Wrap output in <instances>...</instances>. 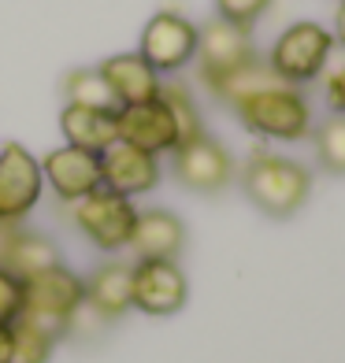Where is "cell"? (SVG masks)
<instances>
[{
    "mask_svg": "<svg viewBox=\"0 0 345 363\" xmlns=\"http://www.w3.org/2000/svg\"><path fill=\"white\" fill-rule=\"evenodd\" d=\"M0 363H11V334H8V326H0Z\"/></svg>",
    "mask_w": 345,
    "mask_h": 363,
    "instance_id": "29",
    "label": "cell"
},
{
    "mask_svg": "<svg viewBox=\"0 0 345 363\" xmlns=\"http://www.w3.org/2000/svg\"><path fill=\"white\" fill-rule=\"evenodd\" d=\"M56 263H60V249H56L53 238L34 234V230H15L0 267H8L15 278H30V274H41L48 267H56Z\"/></svg>",
    "mask_w": 345,
    "mask_h": 363,
    "instance_id": "18",
    "label": "cell"
},
{
    "mask_svg": "<svg viewBox=\"0 0 345 363\" xmlns=\"http://www.w3.org/2000/svg\"><path fill=\"white\" fill-rule=\"evenodd\" d=\"M8 334H11V363H48L56 349V334L45 330L41 323L34 319H11L8 323Z\"/></svg>",
    "mask_w": 345,
    "mask_h": 363,
    "instance_id": "20",
    "label": "cell"
},
{
    "mask_svg": "<svg viewBox=\"0 0 345 363\" xmlns=\"http://www.w3.org/2000/svg\"><path fill=\"white\" fill-rule=\"evenodd\" d=\"M23 311V278H15L8 267H0V326L19 319Z\"/></svg>",
    "mask_w": 345,
    "mask_h": 363,
    "instance_id": "26",
    "label": "cell"
},
{
    "mask_svg": "<svg viewBox=\"0 0 345 363\" xmlns=\"http://www.w3.org/2000/svg\"><path fill=\"white\" fill-rule=\"evenodd\" d=\"M334 52V34L319 23H293L275 38L268 52V67L286 86H308L327 71V60Z\"/></svg>",
    "mask_w": 345,
    "mask_h": 363,
    "instance_id": "3",
    "label": "cell"
},
{
    "mask_svg": "<svg viewBox=\"0 0 345 363\" xmlns=\"http://www.w3.org/2000/svg\"><path fill=\"white\" fill-rule=\"evenodd\" d=\"M275 71L268 67V60H249L245 67H238V71H230V74H223V78H216L212 82V96H216L219 104H226V108H234L241 96H249V93H256V89H264V86H275Z\"/></svg>",
    "mask_w": 345,
    "mask_h": 363,
    "instance_id": "19",
    "label": "cell"
},
{
    "mask_svg": "<svg viewBox=\"0 0 345 363\" xmlns=\"http://www.w3.org/2000/svg\"><path fill=\"white\" fill-rule=\"evenodd\" d=\"M60 130H63V141H67V145L86 148V152H97V156H101L108 145L119 141V123H115V111H101V108L63 104Z\"/></svg>",
    "mask_w": 345,
    "mask_h": 363,
    "instance_id": "17",
    "label": "cell"
},
{
    "mask_svg": "<svg viewBox=\"0 0 345 363\" xmlns=\"http://www.w3.org/2000/svg\"><path fill=\"white\" fill-rule=\"evenodd\" d=\"M115 123H119V141L134 145V148H145L153 156H163V152H175L178 145V130H175V119L171 111L163 108V101H145V104H126L115 111Z\"/></svg>",
    "mask_w": 345,
    "mask_h": 363,
    "instance_id": "13",
    "label": "cell"
},
{
    "mask_svg": "<svg viewBox=\"0 0 345 363\" xmlns=\"http://www.w3.org/2000/svg\"><path fill=\"white\" fill-rule=\"evenodd\" d=\"M334 41L345 48V0L338 4V15H334Z\"/></svg>",
    "mask_w": 345,
    "mask_h": 363,
    "instance_id": "28",
    "label": "cell"
},
{
    "mask_svg": "<svg viewBox=\"0 0 345 363\" xmlns=\"http://www.w3.org/2000/svg\"><path fill=\"white\" fill-rule=\"evenodd\" d=\"M86 301V282L67 271L63 263L48 267L41 274L23 278V311L19 315L41 323L45 330H53L56 337H63V323L71 319V311Z\"/></svg>",
    "mask_w": 345,
    "mask_h": 363,
    "instance_id": "4",
    "label": "cell"
},
{
    "mask_svg": "<svg viewBox=\"0 0 345 363\" xmlns=\"http://www.w3.org/2000/svg\"><path fill=\"white\" fill-rule=\"evenodd\" d=\"M271 8V0H216V15L241 30H253L256 19Z\"/></svg>",
    "mask_w": 345,
    "mask_h": 363,
    "instance_id": "25",
    "label": "cell"
},
{
    "mask_svg": "<svg viewBox=\"0 0 345 363\" xmlns=\"http://www.w3.org/2000/svg\"><path fill=\"white\" fill-rule=\"evenodd\" d=\"M193 48H197V26L182 11L163 8L145 23L138 56L149 63L156 74H163V71H182L193 60Z\"/></svg>",
    "mask_w": 345,
    "mask_h": 363,
    "instance_id": "8",
    "label": "cell"
},
{
    "mask_svg": "<svg viewBox=\"0 0 345 363\" xmlns=\"http://www.w3.org/2000/svg\"><path fill=\"white\" fill-rule=\"evenodd\" d=\"M45 193L41 160L26 145L8 141L0 148V223H23Z\"/></svg>",
    "mask_w": 345,
    "mask_h": 363,
    "instance_id": "6",
    "label": "cell"
},
{
    "mask_svg": "<svg viewBox=\"0 0 345 363\" xmlns=\"http://www.w3.org/2000/svg\"><path fill=\"white\" fill-rule=\"evenodd\" d=\"M160 101H163V108L171 111V119H175L178 145H186V141H193V138L204 134L201 111H197V104H193V96H190L186 86H178V82H163V86H160ZM178 145H175V148H178Z\"/></svg>",
    "mask_w": 345,
    "mask_h": 363,
    "instance_id": "22",
    "label": "cell"
},
{
    "mask_svg": "<svg viewBox=\"0 0 345 363\" xmlns=\"http://www.w3.org/2000/svg\"><path fill=\"white\" fill-rule=\"evenodd\" d=\"M97 71L104 74L108 89L115 93V101H119V108L156 101L160 86H163L160 74H156L138 52H115V56H108V60L97 63Z\"/></svg>",
    "mask_w": 345,
    "mask_h": 363,
    "instance_id": "15",
    "label": "cell"
},
{
    "mask_svg": "<svg viewBox=\"0 0 345 363\" xmlns=\"http://www.w3.org/2000/svg\"><path fill=\"white\" fill-rule=\"evenodd\" d=\"M41 178L63 204H75L86 193L101 189V156L75 145H60L41 160Z\"/></svg>",
    "mask_w": 345,
    "mask_h": 363,
    "instance_id": "11",
    "label": "cell"
},
{
    "mask_svg": "<svg viewBox=\"0 0 345 363\" xmlns=\"http://www.w3.org/2000/svg\"><path fill=\"white\" fill-rule=\"evenodd\" d=\"M230 111H238L245 130H253L260 138L305 141L312 134V108L305 101V93L297 86H286V82H275V86L241 96Z\"/></svg>",
    "mask_w": 345,
    "mask_h": 363,
    "instance_id": "2",
    "label": "cell"
},
{
    "mask_svg": "<svg viewBox=\"0 0 345 363\" xmlns=\"http://www.w3.org/2000/svg\"><path fill=\"white\" fill-rule=\"evenodd\" d=\"M160 182V156L134 148L126 141H115L101 152V186L123 196H141L156 189Z\"/></svg>",
    "mask_w": 345,
    "mask_h": 363,
    "instance_id": "12",
    "label": "cell"
},
{
    "mask_svg": "<svg viewBox=\"0 0 345 363\" xmlns=\"http://www.w3.org/2000/svg\"><path fill=\"white\" fill-rule=\"evenodd\" d=\"M111 326L108 315H101L89 301H82L75 311H71V319L63 323V337H78V341H93V337H101L104 330Z\"/></svg>",
    "mask_w": 345,
    "mask_h": 363,
    "instance_id": "24",
    "label": "cell"
},
{
    "mask_svg": "<svg viewBox=\"0 0 345 363\" xmlns=\"http://www.w3.org/2000/svg\"><path fill=\"white\" fill-rule=\"evenodd\" d=\"M245 196L271 219H290L305 208L312 193V171L290 156H275L268 148H256L241 171Z\"/></svg>",
    "mask_w": 345,
    "mask_h": 363,
    "instance_id": "1",
    "label": "cell"
},
{
    "mask_svg": "<svg viewBox=\"0 0 345 363\" xmlns=\"http://www.w3.org/2000/svg\"><path fill=\"white\" fill-rule=\"evenodd\" d=\"M171 160H175V178L193 193H219L234 178V156L226 152V145H219L208 134L178 145Z\"/></svg>",
    "mask_w": 345,
    "mask_h": 363,
    "instance_id": "10",
    "label": "cell"
},
{
    "mask_svg": "<svg viewBox=\"0 0 345 363\" xmlns=\"http://www.w3.org/2000/svg\"><path fill=\"white\" fill-rule=\"evenodd\" d=\"M190 301V282L178 259H138L134 263V308L153 319L178 315Z\"/></svg>",
    "mask_w": 345,
    "mask_h": 363,
    "instance_id": "9",
    "label": "cell"
},
{
    "mask_svg": "<svg viewBox=\"0 0 345 363\" xmlns=\"http://www.w3.org/2000/svg\"><path fill=\"white\" fill-rule=\"evenodd\" d=\"M312 145H316V160L327 174L345 178V115H327V119L312 130Z\"/></svg>",
    "mask_w": 345,
    "mask_h": 363,
    "instance_id": "23",
    "label": "cell"
},
{
    "mask_svg": "<svg viewBox=\"0 0 345 363\" xmlns=\"http://www.w3.org/2000/svg\"><path fill=\"white\" fill-rule=\"evenodd\" d=\"M327 101H331V108H334L338 115H345V63H341L331 78H327Z\"/></svg>",
    "mask_w": 345,
    "mask_h": 363,
    "instance_id": "27",
    "label": "cell"
},
{
    "mask_svg": "<svg viewBox=\"0 0 345 363\" xmlns=\"http://www.w3.org/2000/svg\"><path fill=\"white\" fill-rule=\"evenodd\" d=\"M134 216L138 208L130 196L123 193H111V189H93L86 193L82 201L71 204V219L75 226L86 234L89 245H97L101 252H119L126 249L130 241V230H134Z\"/></svg>",
    "mask_w": 345,
    "mask_h": 363,
    "instance_id": "5",
    "label": "cell"
},
{
    "mask_svg": "<svg viewBox=\"0 0 345 363\" xmlns=\"http://www.w3.org/2000/svg\"><path fill=\"white\" fill-rule=\"evenodd\" d=\"M126 249L138 259H178L186 249V223L168 208H145L134 216Z\"/></svg>",
    "mask_w": 345,
    "mask_h": 363,
    "instance_id": "14",
    "label": "cell"
},
{
    "mask_svg": "<svg viewBox=\"0 0 345 363\" xmlns=\"http://www.w3.org/2000/svg\"><path fill=\"white\" fill-rule=\"evenodd\" d=\"M82 282H86V301L111 323L134 308V263L108 259L101 267H93V274Z\"/></svg>",
    "mask_w": 345,
    "mask_h": 363,
    "instance_id": "16",
    "label": "cell"
},
{
    "mask_svg": "<svg viewBox=\"0 0 345 363\" xmlns=\"http://www.w3.org/2000/svg\"><path fill=\"white\" fill-rule=\"evenodd\" d=\"M197 71H201V82L212 86L216 78L230 74L245 67L249 60H256V45L249 38V30H241L226 19H208L204 26H197V48H193Z\"/></svg>",
    "mask_w": 345,
    "mask_h": 363,
    "instance_id": "7",
    "label": "cell"
},
{
    "mask_svg": "<svg viewBox=\"0 0 345 363\" xmlns=\"http://www.w3.org/2000/svg\"><path fill=\"white\" fill-rule=\"evenodd\" d=\"M63 96L67 104H78V108H101V111H119V101L115 93L108 89L104 74L97 67H78L63 78Z\"/></svg>",
    "mask_w": 345,
    "mask_h": 363,
    "instance_id": "21",
    "label": "cell"
}]
</instances>
